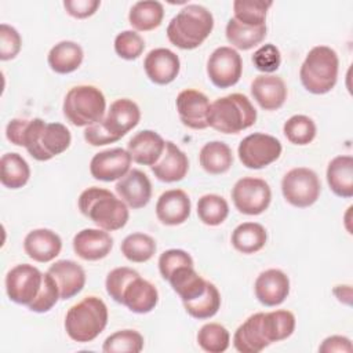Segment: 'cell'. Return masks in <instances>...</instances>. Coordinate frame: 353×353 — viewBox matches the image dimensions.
I'll return each instance as SVG.
<instances>
[{"label":"cell","mask_w":353,"mask_h":353,"mask_svg":"<svg viewBox=\"0 0 353 353\" xmlns=\"http://www.w3.org/2000/svg\"><path fill=\"white\" fill-rule=\"evenodd\" d=\"M7 139L23 146L37 161H47L63 153L72 142L70 131L61 123H47L43 119H12L6 127Z\"/></svg>","instance_id":"1"},{"label":"cell","mask_w":353,"mask_h":353,"mask_svg":"<svg viewBox=\"0 0 353 353\" xmlns=\"http://www.w3.org/2000/svg\"><path fill=\"white\" fill-rule=\"evenodd\" d=\"M79 210L99 229L106 232L124 228L130 218L128 205L121 199H117L110 190L97 186L81 192L79 196Z\"/></svg>","instance_id":"2"},{"label":"cell","mask_w":353,"mask_h":353,"mask_svg":"<svg viewBox=\"0 0 353 353\" xmlns=\"http://www.w3.org/2000/svg\"><path fill=\"white\" fill-rule=\"evenodd\" d=\"M214 29L211 11L200 4H188L170 21L167 37L170 43L181 50L200 47Z\"/></svg>","instance_id":"3"},{"label":"cell","mask_w":353,"mask_h":353,"mask_svg":"<svg viewBox=\"0 0 353 353\" xmlns=\"http://www.w3.org/2000/svg\"><path fill=\"white\" fill-rule=\"evenodd\" d=\"M108 317V307L101 298L85 296L68 310L65 331L74 342H91L105 330Z\"/></svg>","instance_id":"4"},{"label":"cell","mask_w":353,"mask_h":353,"mask_svg":"<svg viewBox=\"0 0 353 353\" xmlns=\"http://www.w3.org/2000/svg\"><path fill=\"white\" fill-rule=\"evenodd\" d=\"M256 121V110L251 101L239 92L215 99L208 112V127L222 134H239Z\"/></svg>","instance_id":"5"},{"label":"cell","mask_w":353,"mask_h":353,"mask_svg":"<svg viewBox=\"0 0 353 353\" xmlns=\"http://www.w3.org/2000/svg\"><path fill=\"white\" fill-rule=\"evenodd\" d=\"M339 58L335 50L328 46L313 47L299 70V79L306 91L323 95L330 92L338 80Z\"/></svg>","instance_id":"6"},{"label":"cell","mask_w":353,"mask_h":353,"mask_svg":"<svg viewBox=\"0 0 353 353\" xmlns=\"http://www.w3.org/2000/svg\"><path fill=\"white\" fill-rule=\"evenodd\" d=\"M62 110L70 124L88 127L103 120L106 99L102 91L94 85H76L66 92Z\"/></svg>","instance_id":"7"},{"label":"cell","mask_w":353,"mask_h":353,"mask_svg":"<svg viewBox=\"0 0 353 353\" xmlns=\"http://www.w3.org/2000/svg\"><path fill=\"white\" fill-rule=\"evenodd\" d=\"M281 192L287 203L298 208H306L317 201L321 183L313 170L296 167L283 176Z\"/></svg>","instance_id":"8"},{"label":"cell","mask_w":353,"mask_h":353,"mask_svg":"<svg viewBox=\"0 0 353 353\" xmlns=\"http://www.w3.org/2000/svg\"><path fill=\"white\" fill-rule=\"evenodd\" d=\"M280 141L265 132H254L243 138L237 148L241 164L251 170H261L276 161L281 154Z\"/></svg>","instance_id":"9"},{"label":"cell","mask_w":353,"mask_h":353,"mask_svg":"<svg viewBox=\"0 0 353 353\" xmlns=\"http://www.w3.org/2000/svg\"><path fill=\"white\" fill-rule=\"evenodd\" d=\"M44 273L29 263L14 266L6 276V291L10 301L30 306L39 296L43 287Z\"/></svg>","instance_id":"10"},{"label":"cell","mask_w":353,"mask_h":353,"mask_svg":"<svg viewBox=\"0 0 353 353\" xmlns=\"http://www.w3.org/2000/svg\"><path fill=\"white\" fill-rule=\"evenodd\" d=\"M232 200L239 212L259 215L268 210L272 201V190L265 179L244 176L234 183Z\"/></svg>","instance_id":"11"},{"label":"cell","mask_w":353,"mask_h":353,"mask_svg":"<svg viewBox=\"0 0 353 353\" xmlns=\"http://www.w3.org/2000/svg\"><path fill=\"white\" fill-rule=\"evenodd\" d=\"M243 73L240 54L228 46L215 48L207 61V74L218 88H229L239 83Z\"/></svg>","instance_id":"12"},{"label":"cell","mask_w":353,"mask_h":353,"mask_svg":"<svg viewBox=\"0 0 353 353\" xmlns=\"http://www.w3.org/2000/svg\"><path fill=\"white\" fill-rule=\"evenodd\" d=\"M175 106L179 120L192 130H204L208 127L210 99L201 91L186 88L176 97Z\"/></svg>","instance_id":"13"},{"label":"cell","mask_w":353,"mask_h":353,"mask_svg":"<svg viewBox=\"0 0 353 353\" xmlns=\"http://www.w3.org/2000/svg\"><path fill=\"white\" fill-rule=\"evenodd\" d=\"M131 156L128 150L123 148H113L108 150H102L90 161V172L91 176L103 181V182H112L123 178L128 171L131 165Z\"/></svg>","instance_id":"14"},{"label":"cell","mask_w":353,"mask_h":353,"mask_svg":"<svg viewBox=\"0 0 353 353\" xmlns=\"http://www.w3.org/2000/svg\"><path fill=\"white\" fill-rule=\"evenodd\" d=\"M143 69L154 84L165 85L176 79L181 69L179 57L168 48H154L143 59Z\"/></svg>","instance_id":"15"},{"label":"cell","mask_w":353,"mask_h":353,"mask_svg":"<svg viewBox=\"0 0 353 353\" xmlns=\"http://www.w3.org/2000/svg\"><path fill=\"white\" fill-rule=\"evenodd\" d=\"M254 291L262 305L279 306L290 294V279L280 269L263 270L255 280Z\"/></svg>","instance_id":"16"},{"label":"cell","mask_w":353,"mask_h":353,"mask_svg":"<svg viewBox=\"0 0 353 353\" xmlns=\"http://www.w3.org/2000/svg\"><path fill=\"white\" fill-rule=\"evenodd\" d=\"M141 120L139 106L128 98H120L110 103L106 117H103L105 128L117 139L124 137L138 125Z\"/></svg>","instance_id":"17"},{"label":"cell","mask_w":353,"mask_h":353,"mask_svg":"<svg viewBox=\"0 0 353 353\" xmlns=\"http://www.w3.org/2000/svg\"><path fill=\"white\" fill-rule=\"evenodd\" d=\"M119 197L132 210L143 208L152 199V183L141 170H130L116 183Z\"/></svg>","instance_id":"18"},{"label":"cell","mask_w":353,"mask_h":353,"mask_svg":"<svg viewBox=\"0 0 353 353\" xmlns=\"http://www.w3.org/2000/svg\"><path fill=\"white\" fill-rule=\"evenodd\" d=\"M113 248L112 236L103 229L87 228L73 237V250L84 261H99L110 254Z\"/></svg>","instance_id":"19"},{"label":"cell","mask_w":353,"mask_h":353,"mask_svg":"<svg viewBox=\"0 0 353 353\" xmlns=\"http://www.w3.org/2000/svg\"><path fill=\"white\" fill-rule=\"evenodd\" d=\"M190 208V199L182 189H170L157 199L156 216L163 225L176 226L189 218Z\"/></svg>","instance_id":"20"},{"label":"cell","mask_w":353,"mask_h":353,"mask_svg":"<svg viewBox=\"0 0 353 353\" xmlns=\"http://www.w3.org/2000/svg\"><path fill=\"white\" fill-rule=\"evenodd\" d=\"M159 302L157 288L139 274L132 277L123 290L121 305L127 306L128 310L145 314L152 312Z\"/></svg>","instance_id":"21"},{"label":"cell","mask_w":353,"mask_h":353,"mask_svg":"<svg viewBox=\"0 0 353 353\" xmlns=\"http://www.w3.org/2000/svg\"><path fill=\"white\" fill-rule=\"evenodd\" d=\"M284 80L273 74H259L251 83V95L265 110L280 109L287 99Z\"/></svg>","instance_id":"22"},{"label":"cell","mask_w":353,"mask_h":353,"mask_svg":"<svg viewBox=\"0 0 353 353\" xmlns=\"http://www.w3.org/2000/svg\"><path fill=\"white\" fill-rule=\"evenodd\" d=\"M23 250L26 255L36 262H50L55 259L62 250L61 237L51 229L30 230L23 240Z\"/></svg>","instance_id":"23"},{"label":"cell","mask_w":353,"mask_h":353,"mask_svg":"<svg viewBox=\"0 0 353 353\" xmlns=\"http://www.w3.org/2000/svg\"><path fill=\"white\" fill-rule=\"evenodd\" d=\"M165 149V141L156 131L142 130L137 132L127 145L132 161L143 165L156 164Z\"/></svg>","instance_id":"24"},{"label":"cell","mask_w":353,"mask_h":353,"mask_svg":"<svg viewBox=\"0 0 353 353\" xmlns=\"http://www.w3.org/2000/svg\"><path fill=\"white\" fill-rule=\"evenodd\" d=\"M152 172L161 182H178L182 181L189 170L188 156L171 141L165 142V149L160 160L153 164Z\"/></svg>","instance_id":"25"},{"label":"cell","mask_w":353,"mask_h":353,"mask_svg":"<svg viewBox=\"0 0 353 353\" xmlns=\"http://www.w3.org/2000/svg\"><path fill=\"white\" fill-rule=\"evenodd\" d=\"M58 284L61 299H70L85 285V272L74 261L61 259L47 270Z\"/></svg>","instance_id":"26"},{"label":"cell","mask_w":353,"mask_h":353,"mask_svg":"<svg viewBox=\"0 0 353 353\" xmlns=\"http://www.w3.org/2000/svg\"><path fill=\"white\" fill-rule=\"evenodd\" d=\"M84 51L80 44L70 40H62L51 47L47 62L52 72L68 74L77 70L83 62Z\"/></svg>","instance_id":"27"},{"label":"cell","mask_w":353,"mask_h":353,"mask_svg":"<svg viewBox=\"0 0 353 353\" xmlns=\"http://www.w3.org/2000/svg\"><path fill=\"white\" fill-rule=\"evenodd\" d=\"M327 182L334 194L349 199L353 196V157L341 154L334 157L327 167Z\"/></svg>","instance_id":"28"},{"label":"cell","mask_w":353,"mask_h":353,"mask_svg":"<svg viewBox=\"0 0 353 353\" xmlns=\"http://www.w3.org/2000/svg\"><path fill=\"white\" fill-rule=\"evenodd\" d=\"M262 312L250 316L240 324L233 335V345L241 353H259L269 346L261 327Z\"/></svg>","instance_id":"29"},{"label":"cell","mask_w":353,"mask_h":353,"mask_svg":"<svg viewBox=\"0 0 353 353\" xmlns=\"http://www.w3.org/2000/svg\"><path fill=\"white\" fill-rule=\"evenodd\" d=\"M172 290L179 295L182 302H189L200 296L207 288V280H204L193 266H181L172 272L167 280Z\"/></svg>","instance_id":"30"},{"label":"cell","mask_w":353,"mask_h":353,"mask_svg":"<svg viewBox=\"0 0 353 353\" xmlns=\"http://www.w3.org/2000/svg\"><path fill=\"white\" fill-rule=\"evenodd\" d=\"M199 161L205 172L219 175L225 174L232 167L233 153L228 143L222 141H211L201 148Z\"/></svg>","instance_id":"31"},{"label":"cell","mask_w":353,"mask_h":353,"mask_svg":"<svg viewBox=\"0 0 353 353\" xmlns=\"http://www.w3.org/2000/svg\"><path fill=\"white\" fill-rule=\"evenodd\" d=\"M268 240L266 229L256 222H243L234 228L230 241L241 254H255L261 251Z\"/></svg>","instance_id":"32"},{"label":"cell","mask_w":353,"mask_h":353,"mask_svg":"<svg viewBox=\"0 0 353 353\" xmlns=\"http://www.w3.org/2000/svg\"><path fill=\"white\" fill-rule=\"evenodd\" d=\"M262 334L268 343L280 342L292 335L295 330V316L290 310H273L262 313Z\"/></svg>","instance_id":"33"},{"label":"cell","mask_w":353,"mask_h":353,"mask_svg":"<svg viewBox=\"0 0 353 353\" xmlns=\"http://www.w3.org/2000/svg\"><path fill=\"white\" fill-rule=\"evenodd\" d=\"M164 18V7L156 0L137 1L128 14L130 25L139 32H149L159 28Z\"/></svg>","instance_id":"34"},{"label":"cell","mask_w":353,"mask_h":353,"mask_svg":"<svg viewBox=\"0 0 353 353\" xmlns=\"http://www.w3.org/2000/svg\"><path fill=\"white\" fill-rule=\"evenodd\" d=\"M0 181L4 188L19 189L25 186L30 178L28 161L19 153H6L0 159Z\"/></svg>","instance_id":"35"},{"label":"cell","mask_w":353,"mask_h":353,"mask_svg":"<svg viewBox=\"0 0 353 353\" xmlns=\"http://www.w3.org/2000/svg\"><path fill=\"white\" fill-rule=\"evenodd\" d=\"M226 39L228 41L243 51L251 50L261 44L266 37V25L262 26H247L230 18L226 23Z\"/></svg>","instance_id":"36"},{"label":"cell","mask_w":353,"mask_h":353,"mask_svg":"<svg viewBox=\"0 0 353 353\" xmlns=\"http://www.w3.org/2000/svg\"><path fill=\"white\" fill-rule=\"evenodd\" d=\"M182 303L189 316L197 320H205L218 313L221 307V294L218 288L208 281L205 291L200 296Z\"/></svg>","instance_id":"37"},{"label":"cell","mask_w":353,"mask_h":353,"mask_svg":"<svg viewBox=\"0 0 353 353\" xmlns=\"http://www.w3.org/2000/svg\"><path fill=\"white\" fill-rule=\"evenodd\" d=\"M121 254L135 263L148 262L157 250L156 241L146 233H131L121 243Z\"/></svg>","instance_id":"38"},{"label":"cell","mask_w":353,"mask_h":353,"mask_svg":"<svg viewBox=\"0 0 353 353\" xmlns=\"http://www.w3.org/2000/svg\"><path fill=\"white\" fill-rule=\"evenodd\" d=\"M199 219L208 226H218L223 223L229 215V204L219 194H204L197 201Z\"/></svg>","instance_id":"39"},{"label":"cell","mask_w":353,"mask_h":353,"mask_svg":"<svg viewBox=\"0 0 353 353\" xmlns=\"http://www.w3.org/2000/svg\"><path fill=\"white\" fill-rule=\"evenodd\" d=\"M272 4L263 0H236L233 1V18L247 26L266 25V14Z\"/></svg>","instance_id":"40"},{"label":"cell","mask_w":353,"mask_h":353,"mask_svg":"<svg viewBox=\"0 0 353 353\" xmlns=\"http://www.w3.org/2000/svg\"><path fill=\"white\" fill-rule=\"evenodd\" d=\"M283 132L291 143L305 146L314 139L317 128L309 116L294 114L284 123Z\"/></svg>","instance_id":"41"},{"label":"cell","mask_w":353,"mask_h":353,"mask_svg":"<svg viewBox=\"0 0 353 353\" xmlns=\"http://www.w3.org/2000/svg\"><path fill=\"white\" fill-rule=\"evenodd\" d=\"M199 346L208 353H222L229 347V331L218 323H207L197 332Z\"/></svg>","instance_id":"42"},{"label":"cell","mask_w":353,"mask_h":353,"mask_svg":"<svg viewBox=\"0 0 353 353\" xmlns=\"http://www.w3.org/2000/svg\"><path fill=\"white\" fill-rule=\"evenodd\" d=\"M143 349V336L135 330H120L109 335L102 346L105 353H139Z\"/></svg>","instance_id":"43"},{"label":"cell","mask_w":353,"mask_h":353,"mask_svg":"<svg viewBox=\"0 0 353 353\" xmlns=\"http://www.w3.org/2000/svg\"><path fill=\"white\" fill-rule=\"evenodd\" d=\"M145 50V41L135 30H123L114 39L116 54L127 61L137 59Z\"/></svg>","instance_id":"44"},{"label":"cell","mask_w":353,"mask_h":353,"mask_svg":"<svg viewBox=\"0 0 353 353\" xmlns=\"http://www.w3.org/2000/svg\"><path fill=\"white\" fill-rule=\"evenodd\" d=\"M58 299H61L58 284L54 280V277L48 272H46L44 279H43L41 291H40L39 296L36 298V301L29 306V309L36 313H46V312H50L55 306Z\"/></svg>","instance_id":"45"},{"label":"cell","mask_w":353,"mask_h":353,"mask_svg":"<svg viewBox=\"0 0 353 353\" xmlns=\"http://www.w3.org/2000/svg\"><path fill=\"white\" fill-rule=\"evenodd\" d=\"M139 273L137 270L127 268V266H121V268H116V269L110 270L105 280L106 292L110 295V298L113 301H116L117 303H121V295H123L124 287L132 277H135Z\"/></svg>","instance_id":"46"},{"label":"cell","mask_w":353,"mask_h":353,"mask_svg":"<svg viewBox=\"0 0 353 353\" xmlns=\"http://www.w3.org/2000/svg\"><path fill=\"white\" fill-rule=\"evenodd\" d=\"M181 266H193V258L183 250L171 248L164 251L159 258V270L164 280L172 274Z\"/></svg>","instance_id":"47"},{"label":"cell","mask_w":353,"mask_h":353,"mask_svg":"<svg viewBox=\"0 0 353 353\" xmlns=\"http://www.w3.org/2000/svg\"><path fill=\"white\" fill-rule=\"evenodd\" d=\"M252 62L258 70L263 73H273L280 68L281 63L280 50L272 43L263 44L254 52Z\"/></svg>","instance_id":"48"},{"label":"cell","mask_w":353,"mask_h":353,"mask_svg":"<svg viewBox=\"0 0 353 353\" xmlns=\"http://www.w3.org/2000/svg\"><path fill=\"white\" fill-rule=\"evenodd\" d=\"M22 47V39L18 30L7 23L0 25V59H14Z\"/></svg>","instance_id":"49"},{"label":"cell","mask_w":353,"mask_h":353,"mask_svg":"<svg viewBox=\"0 0 353 353\" xmlns=\"http://www.w3.org/2000/svg\"><path fill=\"white\" fill-rule=\"evenodd\" d=\"M99 0H65L63 7L66 12L77 19H84L97 12L99 8Z\"/></svg>","instance_id":"50"},{"label":"cell","mask_w":353,"mask_h":353,"mask_svg":"<svg viewBox=\"0 0 353 353\" xmlns=\"http://www.w3.org/2000/svg\"><path fill=\"white\" fill-rule=\"evenodd\" d=\"M84 139L92 145V146H103L108 143L117 142L119 139L114 138L103 125V121H98L95 124H91L85 127L84 130Z\"/></svg>","instance_id":"51"},{"label":"cell","mask_w":353,"mask_h":353,"mask_svg":"<svg viewBox=\"0 0 353 353\" xmlns=\"http://www.w3.org/2000/svg\"><path fill=\"white\" fill-rule=\"evenodd\" d=\"M353 349L352 341L342 335H332L323 341V343L319 347V352L321 353H334V352H342V353H350Z\"/></svg>","instance_id":"52"}]
</instances>
